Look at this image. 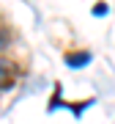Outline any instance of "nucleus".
<instances>
[{
    "label": "nucleus",
    "instance_id": "nucleus-1",
    "mask_svg": "<svg viewBox=\"0 0 115 124\" xmlns=\"http://www.w3.org/2000/svg\"><path fill=\"white\" fill-rule=\"evenodd\" d=\"M14 85V61L6 55H0V91Z\"/></svg>",
    "mask_w": 115,
    "mask_h": 124
},
{
    "label": "nucleus",
    "instance_id": "nucleus-2",
    "mask_svg": "<svg viewBox=\"0 0 115 124\" xmlns=\"http://www.w3.org/2000/svg\"><path fill=\"white\" fill-rule=\"evenodd\" d=\"M66 63H69V66H74V69L88 66V63H90V53H88V50H80V53H69V55H66Z\"/></svg>",
    "mask_w": 115,
    "mask_h": 124
},
{
    "label": "nucleus",
    "instance_id": "nucleus-3",
    "mask_svg": "<svg viewBox=\"0 0 115 124\" xmlns=\"http://www.w3.org/2000/svg\"><path fill=\"white\" fill-rule=\"evenodd\" d=\"M8 41H11V36H8V31L3 28V22H0V50L8 47Z\"/></svg>",
    "mask_w": 115,
    "mask_h": 124
},
{
    "label": "nucleus",
    "instance_id": "nucleus-4",
    "mask_svg": "<svg viewBox=\"0 0 115 124\" xmlns=\"http://www.w3.org/2000/svg\"><path fill=\"white\" fill-rule=\"evenodd\" d=\"M93 14H96V17H104L107 14V3H96L93 6Z\"/></svg>",
    "mask_w": 115,
    "mask_h": 124
}]
</instances>
